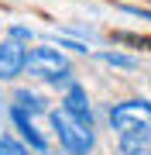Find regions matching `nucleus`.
I'll return each mask as SVG.
<instances>
[{
  "instance_id": "obj_12",
  "label": "nucleus",
  "mask_w": 151,
  "mask_h": 155,
  "mask_svg": "<svg viewBox=\"0 0 151 155\" xmlns=\"http://www.w3.org/2000/svg\"><path fill=\"white\" fill-rule=\"evenodd\" d=\"M117 11L131 14V17H141V21H151V11H144V7H137V4H117Z\"/></svg>"
},
{
  "instance_id": "obj_7",
  "label": "nucleus",
  "mask_w": 151,
  "mask_h": 155,
  "mask_svg": "<svg viewBox=\"0 0 151 155\" xmlns=\"http://www.w3.org/2000/svg\"><path fill=\"white\" fill-rule=\"evenodd\" d=\"M120 155H151V134H120Z\"/></svg>"
},
{
  "instance_id": "obj_3",
  "label": "nucleus",
  "mask_w": 151,
  "mask_h": 155,
  "mask_svg": "<svg viewBox=\"0 0 151 155\" xmlns=\"http://www.w3.org/2000/svg\"><path fill=\"white\" fill-rule=\"evenodd\" d=\"M110 127L117 134H151V104L148 100H124L110 107Z\"/></svg>"
},
{
  "instance_id": "obj_6",
  "label": "nucleus",
  "mask_w": 151,
  "mask_h": 155,
  "mask_svg": "<svg viewBox=\"0 0 151 155\" xmlns=\"http://www.w3.org/2000/svg\"><path fill=\"white\" fill-rule=\"evenodd\" d=\"M65 110H72L79 121H86V124H93V110H90V97H86V90L72 83L65 90Z\"/></svg>"
},
{
  "instance_id": "obj_2",
  "label": "nucleus",
  "mask_w": 151,
  "mask_h": 155,
  "mask_svg": "<svg viewBox=\"0 0 151 155\" xmlns=\"http://www.w3.org/2000/svg\"><path fill=\"white\" fill-rule=\"evenodd\" d=\"M28 72L45 79V83H52V86H62V90H69L76 83L69 59L62 52H55V48H31L28 52Z\"/></svg>"
},
{
  "instance_id": "obj_8",
  "label": "nucleus",
  "mask_w": 151,
  "mask_h": 155,
  "mask_svg": "<svg viewBox=\"0 0 151 155\" xmlns=\"http://www.w3.org/2000/svg\"><path fill=\"white\" fill-rule=\"evenodd\" d=\"M14 104L21 107V110H28V114H41V110L48 107V100H45V97H38V93H31V90H17Z\"/></svg>"
},
{
  "instance_id": "obj_9",
  "label": "nucleus",
  "mask_w": 151,
  "mask_h": 155,
  "mask_svg": "<svg viewBox=\"0 0 151 155\" xmlns=\"http://www.w3.org/2000/svg\"><path fill=\"white\" fill-rule=\"evenodd\" d=\"M100 62H106V66H113V69H124V72L137 69V59L134 55H120V52H100Z\"/></svg>"
},
{
  "instance_id": "obj_4",
  "label": "nucleus",
  "mask_w": 151,
  "mask_h": 155,
  "mask_svg": "<svg viewBox=\"0 0 151 155\" xmlns=\"http://www.w3.org/2000/svg\"><path fill=\"white\" fill-rule=\"evenodd\" d=\"M28 69V48L24 41H0V79H17Z\"/></svg>"
},
{
  "instance_id": "obj_1",
  "label": "nucleus",
  "mask_w": 151,
  "mask_h": 155,
  "mask_svg": "<svg viewBox=\"0 0 151 155\" xmlns=\"http://www.w3.org/2000/svg\"><path fill=\"white\" fill-rule=\"evenodd\" d=\"M52 131L58 134L65 155H90L93 145H96V134H93V124L79 121L72 110H52Z\"/></svg>"
},
{
  "instance_id": "obj_11",
  "label": "nucleus",
  "mask_w": 151,
  "mask_h": 155,
  "mask_svg": "<svg viewBox=\"0 0 151 155\" xmlns=\"http://www.w3.org/2000/svg\"><path fill=\"white\" fill-rule=\"evenodd\" d=\"M113 41H120V45H137V48H151V38H141V35H127V31H117V35H113Z\"/></svg>"
},
{
  "instance_id": "obj_14",
  "label": "nucleus",
  "mask_w": 151,
  "mask_h": 155,
  "mask_svg": "<svg viewBox=\"0 0 151 155\" xmlns=\"http://www.w3.org/2000/svg\"><path fill=\"white\" fill-rule=\"evenodd\" d=\"M11 38H14V41H31V38H34V31H31V28H24V24H14V28H11Z\"/></svg>"
},
{
  "instance_id": "obj_10",
  "label": "nucleus",
  "mask_w": 151,
  "mask_h": 155,
  "mask_svg": "<svg viewBox=\"0 0 151 155\" xmlns=\"http://www.w3.org/2000/svg\"><path fill=\"white\" fill-rule=\"evenodd\" d=\"M28 148H31L28 141H17L11 134H0V155H31Z\"/></svg>"
},
{
  "instance_id": "obj_5",
  "label": "nucleus",
  "mask_w": 151,
  "mask_h": 155,
  "mask_svg": "<svg viewBox=\"0 0 151 155\" xmlns=\"http://www.w3.org/2000/svg\"><path fill=\"white\" fill-rule=\"evenodd\" d=\"M11 121H14V127H17V134H21V138L28 141L34 152L48 155V138H45V134L38 131V124L31 121V114H28V110H21V107L14 104V107H11Z\"/></svg>"
},
{
  "instance_id": "obj_13",
  "label": "nucleus",
  "mask_w": 151,
  "mask_h": 155,
  "mask_svg": "<svg viewBox=\"0 0 151 155\" xmlns=\"http://www.w3.org/2000/svg\"><path fill=\"white\" fill-rule=\"evenodd\" d=\"M55 41L62 45V48H72L76 55H90V48H86V45L79 41V38H55Z\"/></svg>"
}]
</instances>
